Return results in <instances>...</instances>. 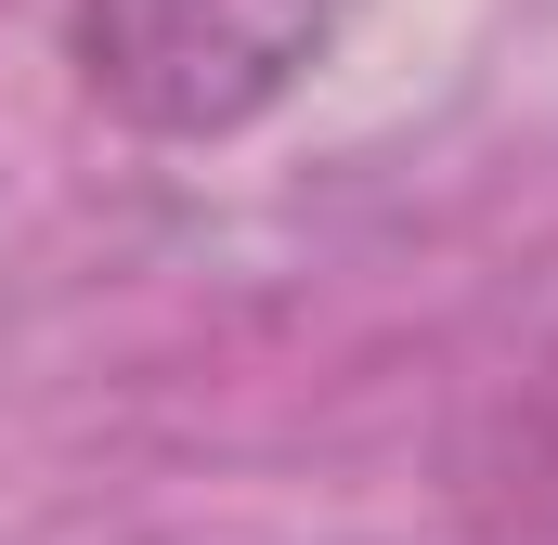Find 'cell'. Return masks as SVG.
<instances>
[{
    "label": "cell",
    "mask_w": 558,
    "mask_h": 545,
    "mask_svg": "<svg viewBox=\"0 0 558 545\" xmlns=\"http://www.w3.org/2000/svg\"><path fill=\"white\" fill-rule=\"evenodd\" d=\"M364 0H65L78 92L143 143H221L274 118Z\"/></svg>",
    "instance_id": "obj_1"
}]
</instances>
